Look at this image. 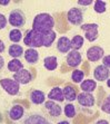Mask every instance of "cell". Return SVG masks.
I'll list each match as a JSON object with an SVG mask.
<instances>
[{"label":"cell","mask_w":110,"mask_h":124,"mask_svg":"<svg viewBox=\"0 0 110 124\" xmlns=\"http://www.w3.org/2000/svg\"><path fill=\"white\" fill-rule=\"evenodd\" d=\"M84 11L80 8L73 7L67 12V20L72 26H81L84 23Z\"/></svg>","instance_id":"obj_8"},{"label":"cell","mask_w":110,"mask_h":124,"mask_svg":"<svg viewBox=\"0 0 110 124\" xmlns=\"http://www.w3.org/2000/svg\"><path fill=\"white\" fill-rule=\"evenodd\" d=\"M66 63L71 68H77L82 63V56L78 50H71L67 54Z\"/></svg>","instance_id":"obj_11"},{"label":"cell","mask_w":110,"mask_h":124,"mask_svg":"<svg viewBox=\"0 0 110 124\" xmlns=\"http://www.w3.org/2000/svg\"><path fill=\"white\" fill-rule=\"evenodd\" d=\"M9 3H10L9 0H7V1H0V6H7V5H9Z\"/></svg>","instance_id":"obj_37"},{"label":"cell","mask_w":110,"mask_h":124,"mask_svg":"<svg viewBox=\"0 0 110 124\" xmlns=\"http://www.w3.org/2000/svg\"><path fill=\"white\" fill-rule=\"evenodd\" d=\"M9 40L12 41V43H19L21 39H23V35L21 32L20 29H11L10 31H9Z\"/></svg>","instance_id":"obj_25"},{"label":"cell","mask_w":110,"mask_h":124,"mask_svg":"<svg viewBox=\"0 0 110 124\" xmlns=\"http://www.w3.org/2000/svg\"><path fill=\"white\" fill-rule=\"evenodd\" d=\"M29 100L35 105H41V104H44L46 102V94L42 91L32 90L29 93Z\"/></svg>","instance_id":"obj_15"},{"label":"cell","mask_w":110,"mask_h":124,"mask_svg":"<svg viewBox=\"0 0 110 124\" xmlns=\"http://www.w3.org/2000/svg\"><path fill=\"white\" fill-rule=\"evenodd\" d=\"M32 78H33V76H32V74L30 73V70H28V69H26V68L21 69V70H19V72L13 74V79L17 81L20 85H27V84H29L30 82L32 81Z\"/></svg>","instance_id":"obj_12"},{"label":"cell","mask_w":110,"mask_h":124,"mask_svg":"<svg viewBox=\"0 0 110 124\" xmlns=\"http://www.w3.org/2000/svg\"><path fill=\"white\" fill-rule=\"evenodd\" d=\"M96 124H109V122H108L107 120H104V118H101V120H98Z\"/></svg>","instance_id":"obj_36"},{"label":"cell","mask_w":110,"mask_h":124,"mask_svg":"<svg viewBox=\"0 0 110 124\" xmlns=\"http://www.w3.org/2000/svg\"><path fill=\"white\" fill-rule=\"evenodd\" d=\"M107 85H108V87L110 88V78H108L107 79Z\"/></svg>","instance_id":"obj_39"},{"label":"cell","mask_w":110,"mask_h":124,"mask_svg":"<svg viewBox=\"0 0 110 124\" xmlns=\"http://www.w3.org/2000/svg\"><path fill=\"white\" fill-rule=\"evenodd\" d=\"M56 31L53 30H49L47 32L42 34V47H51L53 41L56 40Z\"/></svg>","instance_id":"obj_20"},{"label":"cell","mask_w":110,"mask_h":124,"mask_svg":"<svg viewBox=\"0 0 110 124\" xmlns=\"http://www.w3.org/2000/svg\"><path fill=\"white\" fill-rule=\"evenodd\" d=\"M48 98L50 101H55V102H61L65 101V96H64V92H62V88L60 87H53L49 93H48Z\"/></svg>","instance_id":"obj_18"},{"label":"cell","mask_w":110,"mask_h":124,"mask_svg":"<svg viewBox=\"0 0 110 124\" xmlns=\"http://www.w3.org/2000/svg\"><path fill=\"white\" fill-rule=\"evenodd\" d=\"M77 114V111H76V106L71 103H68L65 105V115L68 118H73Z\"/></svg>","instance_id":"obj_28"},{"label":"cell","mask_w":110,"mask_h":124,"mask_svg":"<svg viewBox=\"0 0 110 124\" xmlns=\"http://www.w3.org/2000/svg\"><path fill=\"white\" fill-rule=\"evenodd\" d=\"M56 124H70L68 121H65V120H62V121H59L58 123H56Z\"/></svg>","instance_id":"obj_38"},{"label":"cell","mask_w":110,"mask_h":124,"mask_svg":"<svg viewBox=\"0 0 110 124\" xmlns=\"http://www.w3.org/2000/svg\"><path fill=\"white\" fill-rule=\"evenodd\" d=\"M44 110L48 114L50 118L52 120H58L62 116V108L58 103H56L55 101H47L44 103Z\"/></svg>","instance_id":"obj_6"},{"label":"cell","mask_w":110,"mask_h":124,"mask_svg":"<svg viewBox=\"0 0 110 124\" xmlns=\"http://www.w3.org/2000/svg\"><path fill=\"white\" fill-rule=\"evenodd\" d=\"M81 92L84 93H92L97 88V83L93 79H84L80 83Z\"/></svg>","instance_id":"obj_22"},{"label":"cell","mask_w":110,"mask_h":124,"mask_svg":"<svg viewBox=\"0 0 110 124\" xmlns=\"http://www.w3.org/2000/svg\"><path fill=\"white\" fill-rule=\"evenodd\" d=\"M3 67H5V59H3L2 56L0 55V72L2 70Z\"/></svg>","instance_id":"obj_35"},{"label":"cell","mask_w":110,"mask_h":124,"mask_svg":"<svg viewBox=\"0 0 110 124\" xmlns=\"http://www.w3.org/2000/svg\"><path fill=\"white\" fill-rule=\"evenodd\" d=\"M0 85L2 87V90L11 96H15L19 94L20 91V84L17 81H15L13 78H2L0 79Z\"/></svg>","instance_id":"obj_7"},{"label":"cell","mask_w":110,"mask_h":124,"mask_svg":"<svg viewBox=\"0 0 110 124\" xmlns=\"http://www.w3.org/2000/svg\"><path fill=\"white\" fill-rule=\"evenodd\" d=\"M71 49V39L66 36H62L57 41V50L61 54H68Z\"/></svg>","instance_id":"obj_16"},{"label":"cell","mask_w":110,"mask_h":124,"mask_svg":"<svg viewBox=\"0 0 110 124\" xmlns=\"http://www.w3.org/2000/svg\"><path fill=\"white\" fill-rule=\"evenodd\" d=\"M53 27H55V19L51 15L47 12L38 14L32 21V29L40 34L52 30Z\"/></svg>","instance_id":"obj_1"},{"label":"cell","mask_w":110,"mask_h":124,"mask_svg":"<svg viewBox=\"0 0 110 124\" xmlns=\"http://www.w3.org/2000/svg\"><path fill=\"white\" fill-rule=\"evenodd\" d=\"M44 67L47 70H56L58 67V59L56 56H47L44 59Z\"/></svg>","instance_id":"obj_21"},{"label":"cell","mask_w":110,"mask_h":124,"mask_svg":"<svg viewBox=\"0 0 110 124\" xmlns=\"http://www.w3.org/2000/svg\"><path fill=\"white\" fill-rule=\"evenodd\" d=\"M99 106H100V110H101L102 112L110 115V94L104 98V101L100 103Z\"/></svg>","instance_id":"obj_30"},{"label":"cell","mask_w":110,"mask_h":124,"mask_svg":"<svg viewBox=\"0 0 110 124\" xmlns=\"http://www.w3.org/2000/svg\"><path fill=\"white\" fill-rule=\"evenodd\" d=\"M93 10L97 14H104L107 10V3H106V1H101V0L93 1Z\"/></svg>","instance_id":"obj_27"},{"label":"cell","mask_w":110,"mask_h":124,"mask_svg":"<svg viewBox=\"0 0 110 124\" xmlns=\"http://www.w3.org/2000/svg\"><path fill=\"white\" fill-rule=\"evenodd\" d=\"M26 15L25 12L19 8H16V9H12L11 11L9 12V18H8V21L9 23L13 26L15 28L19 29V28H22L25 25H26Z\"/></svg>","instance_id":"obj_4"},{"label":"cell","mask_w":110,"mask_h":124,"mask_svg":"<svg viewBox=\"0 0 110 124\" xmlns=\"http://www.w3.org/2000/svg\"><path fill=\"white\" fill-rule=\"evenodd\" d=\"M80 29L84 32V38L88 41L92 43L99 37V26L98 23H82L80 26Z\"/></svg>","instance_id":"obj_9"},{"label":"cell","mask_w":110,"mask_h":124,"mask_svg":"<svg viewBox=\"0 0 110 124\" xmlns=\"http://www.w3.org/2000/svg\"><path fill=\"white\" fill-rule=\"evenodd\" d=\"M8 70L12 73H17L21 69H23V64L20 62V59H17V58H13L8 63Z\"/></svg>","instance_id":"obj_24"},{"label":"cell","mask_w":110,"mask_h":124,"mask_svg":"<svg viewBox=\"0 0 110 124\" xmlns=\"http://www.w3.org/2000/svg\"><path fill=\"white\" fill-rule=\"evenodd\" d=\"M8 115L11 121H13V122L20 121L21 118L25 116V108H23V106L19 105V104H15L13 106L10 107Z\"/></svg>","instance_id":"obj_13"},{"label":"cell","mask_w":110,"mask_h":124,"mask_svg":"<svg viewBox=\"0 0 110 124\" xmlns=\"http://www.w3.org/2000/svg\"><path fill=\"white\" fill-rule=\"evenodd\" d=\"M77 102H78L79 106H80L81 111L84 113H92V108L96 103V98L91 93H79L77 95Z\"/></svg>","instance_id":"obj_2"},{"label":"cell","mask_w":110,"mask_h":124,"mask_svg":"<svg viewBox=\"0 0 110 124\" xmlns=\"http://www.w3.org/2000/svg\"><path fill=\"white\" fill-rule=\"evenodd\" d=\"M5 49H6V45H5V43H3L1 39H0V54L5 52Z\"/></svg>","instance_id":"obj_34"},{"label":"cell","mask_w":110,"mask_h":124,"mask_svg":"<svg viewBox=\"0 0 110 124\" xmlns=\"http://www.w3.org/2000/svg\"><path fill=\"white\" fill-rule=\"evenodd\" d=\"M23 56H25L26 62L28 64H30V65H35L39 61V53L33 48L27 49L26 52H25V54H23Z\"/></svg>","instance_id":"obj_19"},{"label":"cell","mask_w":110,"mask_h":124,"mask_svg":"<svg viewBox=\"0 0 110 124\" xmlns=\"http://www.w3.org/2000/svg\"><path fill=\"white\" fill-rule=\"evenodd\" d=\"M91 3H93V1L92 0H89V1H78V5L79 6H90Z\"/></svg>","instance_id":"obj_33"},{"label":"cell","mask_w":110,"mask_h":124,"mask_svg":"<svg viewBox=\"0 0 110 124\" xmlns=\"http://www.w3.org/2000/svg\"><path fill=\"white\" fill-rule=\"evenodd\" d=\"M109 75H110V70L107 67H104V65H99L93 70V77H95V79H97L99 82L107 81L109 78Z\"/></svg>","instance_id":"obj_14"},{"label":"cell","mask_w":110,"mask_h":124,"mask_svg":"<svg viewBox=\"0 0 110 124\" xmlns=\"http://www.w3.org/2000/svg\"><path fill=\"white\" fill-rule=\"evenodd\" d=\"M84 78V73L82 70H80V69H75L72 72V74H71V79H72L73 83H77V84L81 83Z\"/></svg>","instance_id":"obj_29"},{"label":"cell","mask_w":110,"mask_h":124,"mask_svg":"<svg viewBox=\"0 0 110 124\" xmlns=\"http://www.w3.org/2000/svg\"><path fill=\"white\" fill-rule=\"evenodd\" d=\"M23 44L29 48H39L42 47V34L36 31L33 29L26 30L25 37H23Z\"/></svg>","instance_id":"obj_3"},{"label":"cell","mask_w":110,"mask_h":124,"mask_svg":"<svg viewBox=\"0 0 110 124\" xmlns=\"http://www.w3.org/2000/svg\"><path fill=\"white\" fill-rule=\"evenodd\" d=\"M62 92H64V96L65 100H67L68 102H73L75 100H77V91H76L75 86L70 85V84H67L66 86L62 88Z\"/></svg>","instance_id":"obj_17"},{"label":"cell","mask_w":110,"mask_h":124,"mask_svg":"<svg viewBox=\"0 0 110 124\" xmlns=\"http://www.w3.org/2000/svg\"><path fill=\"white\" fill-rule=\"evenodd\" d=\"M102 65L104 67H107L108 69H110V55L104 56V58H102Z\"/></svg>","instance_id":"obj_32"},{"label":"cell","mask_w":110,"mask_h":124,"mask_svg":"<svg viewBox=\"0 0 110 124\" xmlns=\"http://www.w3.org/2000/svg\"><path fill=\"white\" fill-rule=\"evenodd\" d=\"M86 55H87L88 61L95 63V62H98L104 58V48L100 46H91L90 48H88Z\"/></svg>","instance_id":"obj_10"},{"label":"cell","mask_w":110,"mask_h":124,"mask_svg":"<svg viewBox=\"0 0 110 124\" xmlns=\"http://www.w3.org/2000/svg\"><path fill=\"white\" fill-rule=\"evenodd\" d=\"M84 38L82 36H80V35H76L71 39V49L72 50H79L81 47L84 46Z\"/></svg>","instance_id":"obj_26"},{"label":"cell","mask_w":110,"mask_h":124,"mask_svg":"<svg viewBox=\"0 0 110 124\" xmlns=\"http://www.w3.org/2000/svg\"><path fill=\"white\" fill-rule=\"evenodd\" d=\"M8 54L11 57L13 58H19L25 54V50L20 45H17V44H13V45H10V47L8 48Z\"/></svg>","instance_id":"obj_23"},{"label":"cell","mask_w":110,"mask_h":124,"mask_svg":"<svg viewBox=\"0 0 110 124\" xmlns=\"http://www.w3.org/2000/svg\"><path fill=\"white\" fill-rule=\"evenodd\" d=\"M20 124H53V122L49 117L44 115V114L35 112L29 114V115L25 116L21 120Z\"/></svg>","instance_id":"obj_5"},{"label":"cell","mask_w":110,"mask_h":124,"mask_svg":"<svg viewBox=\"0 0 110 124\" xmlns=\"http://www.w3.org/2000/svg\"><path fill=\"white\" fill-rule=\"evenodd\" d=\"M7 18L5 17V15L2 14H0V30L1 29H5L7 27Z\"/></svg>","instance_id":"obj_31"}]
</instances>
